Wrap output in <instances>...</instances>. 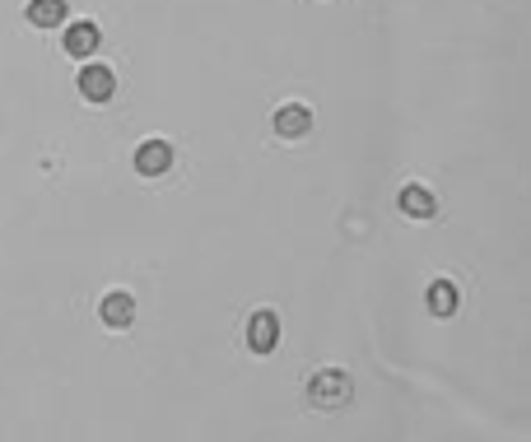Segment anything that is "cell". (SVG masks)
<instances>
[{
  "label": "cell",
  "mask_w": 531,
  "mask_h": 442,
  "mask_svg": "<svg viewBox=\"0 0 531 442\" xmlns=\"http://www.w3.org/2000/svg\"><path fill=\"white\" fill-rule=\"evenodd\" d=\"M396 210H401V215L406 219H434L438 215V201H434V191L424 187V182H406V187H401V196H396Z\"/></svg>",
  "instance_id": "5b68a950"
},
{
  "label": "cell",
  "mask_w": 531,
  "mask_h": 442,
  "mask_svg": "<svg viewBox=\"0 0 531 442\" xmlns=\"http://www.w3.org/2000/svg\"><path fill=\"white\" fill-rule=\"evenodd\" d=\"M66 52L70 56H94L98 52V42H103V28L94 24V19H75V24L66 28Z\"/></svg>",
  "instance_id": "ba28073f"
},
{
  "label": "cell",
  "mask_w": 531,
  "mask_h": 442,
  "mask_svg": "<svg viewBox=\"0 0 531 442\" xmlns=\"http://www.w3.org/2000/svg\"><path fill=\"white\" fill-rule=\"evenodd\" d=\"M350 401H354V382L345 368H322V373H313V382H308V405H313V410L336 415V410H345Z\"/></svg>",
  "instance_id": "6da1fadb"
},
{
  "label": "cell",
  "mask_w": 531,
  "mask_h": 442,
  "mask_svg": "<svg viewBox=\"0 0 531 442\" xmlns=\"http://www.w3.org/2000/svg\"><path fill=\"white\" fill-rule=\"evenodd\" d=\"M28 24L33 28H61L66 24V14H70V5L66 0H28Z\"/></svg>",
  "instance_id": "9c48e42d"
},
{
  "label": "cell",
  "mask_w": 531,
  "mask_h": 442,
  "mask_svg": "<svg viewBox=\"0 0 531 442\" xmlns=\"http://www.w3.org/2000/svg\"><path fill=\"white\" fill-rule=\"evenodd\" d=\"M75 84H80L84 103H108V98L117 94V75H112L108 66H98V61H89V66L75 75Z\"/></svg>",
  "instance_id": "3957f363"
},
{
  "label": "cell",
  "mask_w": 531,
  "mask_h": 442,
  "mask_svg": "<svg viewBox=\"0 0 531 442\" xmlns=\"http://www.w3.org/2000/svg\"><path fill=\"white\" fill-rule=\"evenodd\" d=\"M271 126L280 140H303V135L313 131V108H308V103H280Z\"/></svg>",
  "instance_id": "277c9868"
},
{
  "label": "cell",
  "mask_w": 531,
  "mask_h": 442,
  "mask_svg": "<svg viewBox=\"0 0 531 442\" xmlns=\"http://www.w3.org/2000/svg\"><path fill=\"white\" fill-rule=\"evenodd\" d=\"M98 317H103V326H112V331H126V326L136 322V298L126 294V289H112V294H103V303H98Z\"/></svg>",
  "instance_id": "52a82bcc"
},
{
  "label": "cell",
  "mask_w": 531,
  "mask_h": 442,
  "mask_svg": "<svg viewBox=\"0 0 531 442\" xmlns=\"http://www.w3.org/2000/svg\"><path fill=\"white\" fill-rule=\"evenodd\" d=\"M275 345H280V317L271 308H257L247 317V349L252 354H271Z\"/></svg>",
  "instance_id": "7a4b0ae2"
},
{
  "label": "cell",
  "mask_w": 531,
  "mask_h": 442,
  "mask_svg": "<svg viewBox=\"0 0 531 442\" xmlns=\"http://www.w3.org/2000/svg\"><path fill=\"white\" fill-rule=\"evenodd\" d=\"M168 168H173V145H168V140H140L136 173L140 177H164Z\"/></svg>",
  "instance_id": "8992f818"
},
{
  "label": "cell",
  "mask_w": 531,
  "mask_h": 442,
  "mask_svg": "<svg viewBox=\"0 0 531 442\" xmlns=\"http://www.w3.org/2000/svg\"><path fill=\"white\" fill-rule=\"evenodd\" d=\"M424 303H429V312H434V317H452V312L462 308V298H457V284H452V280H434V284H429Z\"/></svg>",
  "instance_id": "30bf717a"
}]
</instances>
